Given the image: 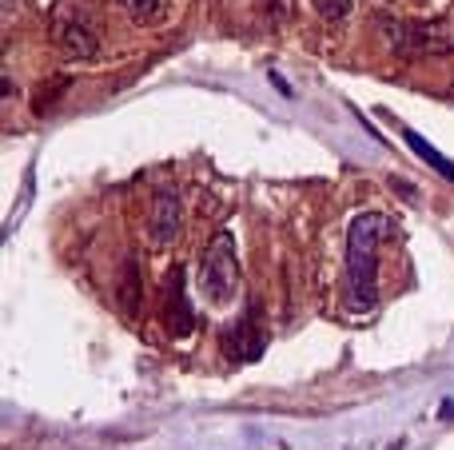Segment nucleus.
Instances as JSON below:
<instances>
[{
	"label": "nucleus",
	"mask_w": 454,
	"mask_h": 450,
	"mask_svg": "<svg viewBox=\"0 0 454 450\" xmlns=\"http://www.w3.org/2000/svg\"><path fill=\"white\" fill-rule=\"evenodd\" d=\"M48 20H52V40L68 56L88 60V56L100 52L104 24H100V4L96 0H56Z\"/></svg>",
	"instance_id": "nucleus-2"
},
{
	"label": "nucleus",
	"mask_w": 454,
	"mask_h": 450,
	"mask_svg": "<svg viewBox=\"0 0 454 450\" xmlns=\"http://www.w3.org/2000/svg\"><path fill=\"white\" fill-rule=\"evenodd\" d=\"M164 319H168L172 339H188V335L196 331V311H192L188 291H184V268L168 271V307H164Z\"/></svg>",
	"instance_id": "nucleus-7"
},
{
	"label": "nucleus",
	"mask_w": 454,
	"mask_h": 450,
	"mask_svg": "<svg viewBox=\"0 0 454 450\" xmlns=\"http://www.w3.org/2000/svg\"><path fill=\"white\" fill-rule=\"evenodd\" d=\"M235 283H239V260H235V236L231 231H215V239L200 255V291L207 303L223 307L235 299Z\"/></svg>",
	"instance_id": "nucleus-4"
},
{
	"label": "nucleus",
	"mask_w": 454,
	"mask_h": 450,
	"mask_svg": "<svg viewBox=\"0 0 454 450\" xmlns=\"http://www.w3.org/2000/svg\"><path fill=\"white\" fill-rule=\"evenodd\" d=\"M259 4H263L271 16H279V12H283V0H259Z\"/></svg>",
	"instance_id": "nucleus-13"
},
{
	"label": "nucleus",
	"mask_w": 454,
	"mask_h": 450,
	"mask_svg": "<svg viewBox=\"0 0 454 450\" xmlns=\"http://www.w3.org/2000/svg\"><path fill=\"white\" fill-rule=\"evenodd\" d=\"M403 140H407L411 148H415L419 156H423L427 164H431V167H434V172H439V175H447V180H454V164H450L447 156H442V151H434L431 144H427V140H423V136H419V132H411V128H403Z\"/></svg>",
	"instance_id": "nucleus-9"
},
{
	"label": "nucleus",
	"mask_w": 454,
	"mask_h": 450,
	"mask_svg": "<svg viewBox=\"0 0 454 450\" xmlns=\"http://www.w3.org/2000/svg\"><path fill=\"white\" fill-rule=\"evenodd\" d=\"M391 231L383 212H359L347 228V307L371 311L379 303V244Z\"/></svg>",
	"instance_id": "nucleus-1"
},
{
	"label": "nucleus",
	"mask_w": 454,
	"mask_h": 450,
	"mask_svg": "<svg viewBox=\"0 0 454 450\" xmlns=\"http://www.w3.org/2000/svg\"><path fill=\"white\" fill-rule=\"evenodd\" d=\"M379 32L399 56H447L454 52V24L450 20H391L379 16Z\"/></svg>",
	"instance_id": "nucleus-3"
},
{
	"label": "nucleus",
	"mask_w": 454,
	"mask_h": 450,
	"mask_svg": "<svg viewBox=\"0 0 454 450\" xmlns=\"http://www.w3.org/2000/svg\"><path fill=\"white\" fill-rule=\"evenodd\" d=\"M140 287H144L140 268H136V260H128L124 271H120V283H116V299L128 315H136V307H140Z\"/></svg>",
	"instance_id": "nucleus-8"
},
{
	"label": "nucleus",
	"mask_w": 454,
	"mask_h": 450,
	"mask_svg": "<svg viewBox=\"0 0 454 450\" xmlns=\"http://www.w3.org/2000/svg\"><path fill=\"white\" fill-rule=\"evenodd\" d=\"M355 0H315V12L323 16V20H343L347 12H351Z\"/></svg>",
	"instance_id": "nucleus-12"
},
{
	"label": "nucleus",
	"mask_w": 454,
	"mask_h": 450,
	"mask_svg": "<svg viewBox=\"0 0 454 450\" xmlns=\"http://www.w3.org/2000/svg\"><path fill=\"white\" fill-rule=\"evenodd\" d=\"M120 8H124L136 24H148L164 12V0H120Z\"/></svg>",
	"instance_id": "nucleus-10"
},
{
	"label": "nucleus",
	"mask_w": 454,
	"mask_h": 450,
	"mask_svg": "<svg viewBox=\"0 0 454 450\" xmlns=\"http://www.w3.org/2000/svg\"><path fill=\"white\" fill-rule=\"evenodd\" d=\"M68 84H72V80H52L48 88H40V92H36V104H32V112H36V116L52 112V108H56V100H60V96L68 92Z\"/></svg>",
	"instance_id": "nucleus-11"
},
{
	"label": "nucleus",
	"mask_w": 454,
	"mask_h": 450,
	"mask_svg": "<svg viewBox=\"0 0 454 450\" xmlns=\"http://www.w3.org/2000/svg\"><path fill=\"white\" fill-rule=\"evenodd\" d=\"M223 347H227V355L239 359V363H255V359L263 355L267 331H263V323H259V307H251L247 315L235 323V331H227Z\"/></svg>",
	"instance_id": "nucleus-6"
},
{
	"label": "nucleus",
	"mask_w": 454,
	"mask_h": 450,
	"mask_svg": "<svg viewBox=\"0 0 454 450\" xmlns=\"http://www.w3.org/2000/svg\"><path fill=\"white\" fill-rule=\"evenodd\" d=\"M180 191L176 188H160L152 196V215H148V228H152V244L156 247H168L176 236H180Z\"/></svg>",
	"instance_id": "nucleus-5"
}]
</instances>
